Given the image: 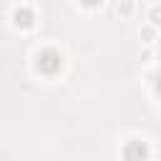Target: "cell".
I'll return each instance as SVG.
<instances>
[{
  "mask_svg": "<svg viewBox=\"0 0 161 161\" xmlns=\"http://www.w3.org/2000/svg\"><path fill=\"white\" fill-rule=\"evenodd\" d=\"M131 10H133V5H131L128 0H123V3L118 5V13H123V15H131Z\"/></svg>",
  "mask_w": 161,
  "mask_h": 161,
  "instance_id": "cell-5",
  "label": "cell"
},
{
  "mask_svg": "<svg viewBox=\"0 0 161 161\" xmlns=\"http://www.w3.org/2000/svg\"><path fill=\"white\" fill-rule=\"evenodd\" d=\"M13 25L20 28V30H30L35 25V13L28 8V5H20L13 10Z\"/></svg>",
  "mask_w": 161,
  "mask_h": 161,
  "instance_id": "cell-1",
  "label": "cell"
},
{
  "mask_svg": "<svg viewBox=\"0 0 161 161\" xmlns=\"http://www.w3.org/2000/svg\"><path fill=\"white\" fill-rule=\"evenodd\" d=\"M141 38H143L146 43H153V40H156V28H153L151 23L141 25Z\"/></svg>",
  "mask_w": 161,
  "mask_h": 161,
  "instance_id": "cell-3",
  "label": "cell"
},
{
  "mask_svg": "<svg viewBox=\"0 0 161 161\" xmlns=\"http://www.w3.org/2000/svg\"><path fill=\"white\" fill-rule=\"evenodd\" d=\"M123 156H126V161H146L148 148H146V143H143V141L133 138V141H131V143L123 148Z\"/></svg>",
  "mask_w": 161,
  "mask_h": 161,
  "instance_id": "cell-2",
  "label": "cell"
},
{
  "mask_svg": "<svg viewBox=\"0 0 161 161\" xmlns=\"http://www.w3.org/2000/svg\"><path fill=\"white\" fill-rule=\"evenodd\" d=\"M80 3H83L86 8H96V5H101L103 0H80Z\"/></svg>",
  "mask_w": 161,
  "mask_h": 161,
  "instance_id": "cell-6",
  "label": "cell"
},
{
  "mask_svg": "<svg viewBox=\"0 0 161 161\" xmlns=\"http://www.w3.org/2000/svg\"><path fill=\"white\" fill-rule=\"evenodd\" d=\"M148 23H151L153 28L161 25V5H153V8L148 10Z\"/></svg>",
  "mask_w": 161,
  "mask_h": 161,
  "instance_id": "cell-4",
  "label": "cell"
}]
</instances>
